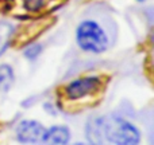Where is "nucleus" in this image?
<instances>
[{"mask_svg":"<svg viewBox=\"0 0 154 145\" xmlns=\"http://www.w3.org/2000/svg\"><path fill=\"white\" fill-rule=\"evenodd\" d=\"M70 141V132L66 126H61V125H56L51 126L50 129L45 130L42 143L46 144H58L64 145Z\"/></svg>","mask_w":154,"mask_h":145,"instance_id":"obj_5","label":"nucleus"},{"mask_svg":"<svg viewBox=\"0 0 154 145\" xmlns=\"http://www.w3.org/2000/svg\"><path fill=\"white\" fill-rule=\"evenodd\" d=\"M15 32V26L11 22L3 20L0 22V55L5 53L11 43V39Z\"/></svg>","mask_w":154,"mask_h":145,"instance_id":"obj_6","label":"nucleus"},{"mask_svg":"<svg viewBox=\"0 0 154 145\" xmlns=\"http://www.w3.org/2000/svg\"><path fill=\"white\" fill-rule=\"evenodd\" d=\"M42 53V46L41 45H30L26 50L23 51V55L26 57L29 61H34L38 58V55Z\"/></svg>","mask_w":154,"mask_h":145,"instance_id":"obj_8","label":"nucleus"},{"mask_svg":"<svg viewBox=\"0 0 154 145\" xmlns=\"http://www.w3.org/2000/svg\"><path fill=\"white\" fill-rule=\"evenodd\" d=\"M45 128L42 124L34 120H24L16 128V138L24 144H38L42 143Z\"/></svg>","mask_w":154,"mask_h":145,"instance_id":"obj_4","label":"nucleus"},{"mask_svg":"<svg viewBox=\"0 0 154 145\" xmlns=\"http://www.w3.org/2000/svg\"><path fill=\"white\" fill-rule=\"evenodd\" d=\"M76 43L82 51L101 54L108 48L109 39L97 22L84 20L76 28Z\"/></svg>","mask_w":154,"mask_h":145,"instance_id":"obj_2","label":"nucleus"},{"mask_svg":"<svg viewBox=\"0 0 154 145\" xmlns=\"http://www.w3.org/2000/svg\"><path fill=\"white\" fill-rule=\"evenodd\" d=\"M101 86L100 77H82L70 82L65 87V95L69 100L76 101L96 93Z\"/></svg>","mask_w":154,"mask_h":145,"instance_id":"obj_3","label":"nucleus"},{"mask_svg":"<svg viewBox=\"0 0 154 145\" xmlns=\"http://www.w3.org/2000/svg\"><path fill=\"white\" fill-rule=\"evenodd\" d=\"M43 108H45V110L48 112V113H50L51 116H56V114H57V112H54V108H53V105H51L50 102L45 103V105H43Z\"/></svg>","mask_w":154,"mask_h":145,"instance_id":"obj_9","label":"nucleus"},{"mask_svg":"<svg viewBox=\"0 0 154 145\" xmlns=\"http://www.w3.org/2000/svg\"><path fill=\"white\" fill-rule=\"evenodd\" d=\"M14 71L8 65H2L0 66V94H7L10 91L11 86L14 83Z\"/></svg>","mask_w":154,"mask_h":145,"instance_id":"obj_7","label":"nucleus"},{"mask_svg":"<svg viewBox=\"0 0 154 145\" xmlns=\"http://www.w3.org/2000/svg\"><path fill=\"white\" fill-rule=\"evenodd\" d=\"M138 1H145V0H138Z\"/></svg>","mask_w":154,"mask_h":145,"instance_id":"obj_10","label":"nucleus"},{"mask_svg":"<svg viewBox=\"0 0 154 145\" xmlns=\"http://www.w3.org/2000/svg\"><path fill=\"white\" fill-rule=\"evenodd\" d=\"M99 124H100L101 143L108 141L111 144L133 145L141 141V133L138 128L119 116L112 114L99 118Z\"/></svg>","mask_w":154,"mask_h":145,"instance_id":"obj_1","label":"nucleus"}]
</instances>
